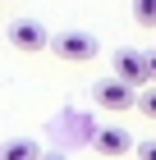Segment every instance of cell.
Instances as JSON below:
<instances>
[{
	"instance_id": "obj_1",
	"label": "cell",
	"mask_w": 156,
	"mask_h": 160,
	"mask_svg": "<svg viewBox=\"0 0 156 160\" xmlns=\"http://www.w3.org/2000/svg\"><path fill=\"white\" fill-rule=\"evenodd\" d=\"M51 50H55L60 60H69V64H92L96 55H101V41H96L92 32L69 28V32H60V37H51Z\"/></svg>"
},
{
	"instance_id": "obj_2",
	"label": "cell",
	"mask_w": 156,
	"mask_h": 160,
	"mask_svg": "<svg viewBox=\"0 0 156 160\" xmlns=\"http://www.w3.org/2000/svg\"><path fill=\"white\" fill-rule=\"evenodd\" d=\"M92 101L101 105V110H115V114H120V110H133V105H138V87H129L124 78L110 73V78H101V82L92 87Z\"/></svg>"
},
{
	"instance_id": "obj_3",
	"label": "cell",
	"mask_w": 156,
	"mask_h": 160,
	"mask_svg": "<svg viewBox=\"0 0 156 160\" xmlns=\"http://www.w3.org/2000/svg\"><path fill=\"white\" fill-rule=\"evenodd\" d=\"M115 78H124L129 87H152V69H147V55L143 50H133V46H120L115 50Z\"/></svg>"
},
{
	"instance_id": "obj_4",
	"label": "cell",
	"mask_w": 156,
	"mask_h": 160,
	"mask_svg": "<svg viewBox=\"0 0 156 160\" xmlns=\"http://www.w3.org/2000/svg\"><path fill=\"white\" fill-rule=\"evenodd\" d=\"M9 46L23 50V55H37V50H51V32L37 18H14L9 23Z\"/></svg>"
},
{
	"instance_id": "obj_5",
	"label": "cell",
	"mask_w": 156,
	"mask_h": 160,
	"mask_svg": "<svg viewBox=\"0 0 156 160\" xmlns=\"http://www.w3.org/2000/svg\"><path fill=\"white\" fill-rule=\"evenodd\" d=\"M87 147H92L96 156L115 160V156H129V151H133V137L124 133V128H115V123H106V128H96V133H92V142H87Z\"/></svg>"
},
{
	"instance_id": "obj_6",
	"label": "cell",
	"mask_w": 156,
	"mask_h": 160,
	"mask_svg": "<svg viewBox=\"0 0 156 160\" xmlns=\"http://www.w3.org/2000/svg\"><path fill=\"white\" fill-rule=\"evenodd\" d=\"M41 142L32 137H9V142H0V160H41Z\"/></svg>"
},
{
	"instance_id": "obj_7",
	"label": "cell",
	"mask_w": 156,
	"mask_h": 160,
	"mask_svg": "<svg viewBox=\"0 0 156 160\" xmlns=\"http://www.w3.org/2000/svg\"><path fill=\"white\" fill-rule=\"evenodd\" d=\"M133 18H138V28L152 32L156 28V0H133Z\"/></svg>"
},
{
	"instance_id": "obj_8",
	"label": "cell",
	"mask_w": 156,
	"mask_h": 160,
	"mask_svg": "<svg viewBox=\"0 0 156 160\" xmlns=\"http://www.w3.org/2000/svg\"><path fill=\"white\" fill-rule=\"evenodd\" d=\"M138 110H143L147 119H156V87H143V92H138Z\"/></svg>"
},
{
	"instance_id": "obj_9",
	"label": "cell",
	"mask_w": 156,
	"mask_h": 160,
	"mask_svg": "<svg viewBox=\"0 0 156 160\" xmlns=\"http://www.w3.org/2000/svg\"><path fill=\"white\" fill-rule=\"evenodd\" d=\"M138 160H156V142H138Z\"/></svg>"
},
{
	"instance_id": "obj_10",
	"label": "cell",
	"mask_w": 156,
	"mask_h": 160,
	"mask_svg": "<svg viewBox=\"0 0 156 160\" xmlns=\"http://www.w3.org/2000/svg\"><path fill=\"white\" fill-rule=\"evenodd\" d=\"M147 69H152V87H156V55H147Z\"/></svg>"
},
{
	"instance_id": "obj_11",
	"label": "cell",
	"mask_w": 156,
	"mask_h": 160,
	"mask_svg": "<svg viewBox=\"0 0 156 160\" xmlns=\"http://www.w3.org/2000/svg\"><path fill=\"white\" fill-rule=\"evenodd\" d=\"M41 160H64V156H60V151H46V156H41Z\"/></svg>"
}]
</instances>
